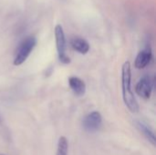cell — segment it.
I'll use <instances>...</instances> for the list:
<instances>
[{
	"instance_id": "obj_1",
	"label": "cell",
	"mask_w": 156,
	"mask_h": 155,
	"mask_svg": "<svg viewBox=\"0 0 156 155\" xmlns=\"http://www.w3.org/2000/svg\"><path fill=\"white\" fill-rule=\"evenodd\" d=\"M122 99L126 107L132 112H138L139 104L132 90V70H131V64L129 61H126L122 65Z\"/></svg>"
},
{
	"instance_id": "obj_2",
	"label": "cell",
	"mask_w": 156,
	"mask_h": 155,
	"mask_svg": "<svg viewBox=\"0 0 156 155\" xmlns=\"http://www.w3.org/2000/svg\"><path fill=\"white\" fill-rule=\"evenodd\" d=\"M37 45V39L35 37H27V38H25L21 44L19 45L15 58H14V65L15 66H19L21 64H23L27 58L29 57L30 53L33 51V49L35 48Z\"/></svg>"
},
{
	"instance_id": "obj_3",
	"label": "cell",
	"mask_w": 156,
	"mask_h": 155,
	"mask_svg": "<svg viewBox=\"0 0 156 155\" xmlns=\"http://www.w3.org/2000/svg\"><path fill=\"white\" fill-rule=\"evenodd\" d=\"M55 37L58 59L64 64H69L70 59L66 54V37L63 27L60 25H57L55 27Z\"/></svg>"
},
{
	"instance_id": "obj_4",
	"label": "cell",
	"mask_w": 156,
	"mask_h": 155,
	"mask_svg": "<svg viewBox=\"0 0 156 155\" xmlns=\"http://www.w3.org/2000/svg\"><path fill=\"white\" fill-rule=\"evenodd\" d=\"M102 124V117L99 111H92L86 115L82 121V126L86 132H95Z\"/></svg>"
},
{
	"instance_id": "obj_5",
	"label": "cell",
	"mask_w": 156,
	"mask_h": 155,
	"mask_svg": "<svg viewBox=\"0 0 156 155\" xmlns=\"http://www.w3.org/2000/svg\"><path fill=\"white\" fill-rule=\"evenodd\" d=\"M153 90V80L150 76H144L135 87V91L138 96L147 100L150 99Z\"/></svg>"
},
{
	"instance_id": "obj_6",
	"label": "cell",
	"mask_w": 156,
	"mask_h": 155,
	"mask_svg": "<svg viewBox=\"0 0 156 155\" xmlns=\"http://www.w3.org/2000/svg\"><path fill=\"white\" fill-rule=\"evenodd\" d=\"M153 58V54H152V50L150 48H146L144 49H143L142 51H140L135 58L134 61V66L136 69H144L152 60Z\"/></svg>"
},
{
	"instance_id": "obj_7",
	"label": "cell",
	"mask_w": 156,
	"mask_h": 155,
	"mask_svg": "<svg viewBox=\"0 0 156 155\" xmlns=\"http://www.w3.org/2000/svg\"><path fill=\"white\" fill-rule=\"evenodd\" d=\"M69 85L77 96H83L86 93V84L78 77H70L69 79Z\"/></svg>"
},
{
	"instance_id": "obj_8",
	"label": "cell",
	"mask_w": 156,
	"mask_h": 155,
	"mask_svg": "<svg viewBox=\"0 0 156 155\" xmlns=\"http://www.w3.org/2000/svg\"><path fill=\"white\" fill-rule=\"evenodd\" d=\"M135 126L153 145H155V134H154V131L151 129V127L148 126V124H146L145 122H144L142 121H135Z\"/></svg>"
},
{
	"instance_id": "obj_9",
	"label": "cell",
	"mask_w": 156,
	"mask_h": 155,
	"mask_svg": "<svg viewBox=\"0 0 156 155\" xmlns=\"http://www.w3.org/2000/svg\"><path fill=\"white\" fill-rule=\"evenodd\" d=\"M70 45L74 50L79 52L80 54L85 55L90 50V45L87 40L81 37H73L70 40Z\"/></svg>"
},
{
	"instance_id": "obj_10",
	"label": "cell",
	"mask_w": 156,
	"mask_h": 155,
	"mask_svg": "<svg viewBox=\"0 0 156 155\" xmlns=\"http://www.w3.org/2000/svg\"><path fill=\"white\" fill-rule=\"evenodd\" d=\"M69 152V143L66 137L61 136L58 142V150L57 155H68Z\"/></svg>"
},
{
	"instance_id": "obj_11",
	"label": "cell",
	"mask_w": 156,
	"mask_h": 155,
	"mask_svg": "<svg viewBox=\"0 0 156 155\" xmlns=\"http://www.w3.org/2000/svg\"><path fill=\"white\" fill-rule=\"evenodd\" d=\"M0 155H5V154H1V153H0Z\"/></svg>"
}]
</instances>
